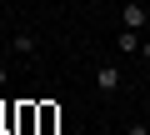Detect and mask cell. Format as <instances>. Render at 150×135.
Instances as JSON below:
<instances>
[{
  "mask_svg": "<svg viewBox=\"0 0 150 135\" xmlns=\"http://www.w3.org/2000/svg\"><path fill=\"white\" fill-rule=\"evenodd\" d=\"M145 90H150V70H145Z\"/></svg>",
  "mask_w": 150,
  "mask_h": 135,
  "instance_id": "obj_8",
  "label": "cell"
},
{
  "mask_svg": "<svg viewBox=\"0 0 150 135\" xmlns=\"http://www.w3.org/2000/svg\"><path fill=\"white\" fill-rule=\"evenodd\" d=\"M95 85H100V95H115V90L125 85V75H120V65H115V60H105L100 70H95Z\"/></svg>",
  "mask_w": 150,
  "mask_h": 135,
  "instance_id": "obj_2",
  "label": "cell"
},
{
  "mask_svg": "<svg viewBox=\"0 0 150 135\" xmlns=\"http://www.w3.org/2000/svg\"><path fill=\"white\" fill-rule=\"evenodd\" d=\"M10 50H15V55H20V60H30V55H35V50H40V40H35V35H30V30H15V40H10Z\"/></svg>",
  "mask_w": 150,
  "mask_h": 135,
  "instance_id": "obj_4",
  "label": "cell"
},
{
  "mask_svg": "<svg viewBox=\"0 0 150 135\" xmlns=\"http://www.w3.org/2000/svg\"><path fill=\"white\" fill-rule=\"evenodd\" d=\"M115 50H120V55H140V30H125V25H120V35H115Z\"/></svg>",
  "mask_w": 150,
  "mask_h": 135,
  "instance_id": "obj_5",
  "label": "cell"
},
{
  "mask_svg": "<svg viewBox=\"0 0 150 135\" xmlns=\"http://www.w3.org/2000/svg\"><path fill=\"white\" fill-rule=\"evenodd\" d=\"M120 25H125V30H145V25H150V10H145V0H125V10H120Z\"/></svg>",
  "mask_w": 150,
  "mask_h": 135,
  "instance_id": "obj_1",
  "label": "cell"
},
{
  "mask_svg": "<svg viewBox=\"0 0 150 135\" xmlns=\"http://www.w3.org/2000/svg\"><path fill=\"white\" fill-rule=\"evenodd\" d=\"M140 55H145V65H150V35H145V40H140Z\"/></svg>",
  "mask_w": 150,
  "mask_h": 135,
  "instance_id": "obj_6",
  "label": "cell"
},
{
  "mask_svg": "<svg viewBox=\"0 0 150 135\" xmlns=\"http://www.w3.org/2000/svg\"><path fill=\"white\" fill-rule=\"evenodd\" d=\"M5 80H10V70H5V65H0V90H5Z\"/></svg>",
  "mask_w": 150,
  "mask_h": 135,
  "instance_id": "obj_7",
  "label": "cell"
},
{
  "mask_svg": "<svg viewBox=\"0 0 150 135\" xmlns=\"http://www.w3.org/2000/svg\"><path fill=\"white\" fill-rule=\"evenodd\" d=\"M35 135H60V110L50 105V100H40V130Z\"/></svg>",
  "mask_w": 150,
  "mask_h": 135,
  "instance_id": "obj_3",
  "label": "cell"
}]
</instances>
